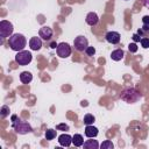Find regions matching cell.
Segmentation results:
<instances>
[{"label": "cell", "instance_id": "cell-2", "mask_svg": "<svg viewBox=\"0 0 149 149\" xmlns=\"http://www.w3.org/2000/svg\"><path fill=\"white\" fill-rule=\"evenodd\" d=\"M121 99L127 101V102H135L141 98V94L135 90V88H126L121 93Z\"/></svg>", "mask_w": 149, "mask_h": 149}, {"label": "cell", "instance_id": "cell-18", "mask_svg": "<svg viewBox=\"0 0 149 149\" xmlns=\"http://www.w3.org/2000/svg\"><path fill=\"white\" fill-rule=\"evenodd\" d=\"M83 121H84V123H85L86 126H87V125H93V122L95 121V118H94L92 114H85Z\"/></svg>", "mask_w": 149, "mask_h": 149}, {"label": "cell", "instance_id": "cell-16", "mask_svg": "<svg viewBox=\"0 0 149 149\" xmlns=\"http://www.w3.org/2000/svg\"><path fill=\"white\" fill-rule=\"evenodd\" d=\"M83 146L85 149H98L99 148V143L97 142V140H86Z\"/></svg>", "mask_w": 149, "mask_h": 149}, {"label": "cell", "instance_id": "cell-23", "mask_svg": "<svg viewBox=\"0 0 149 149\" xmlns=\"http://www.w3.org/2000/svg\"><path fill=\"white\" fill-rule=\"evenodd\" d=\"M85 52L87 54V56H93L95 54V49H94V47H87Z\"/></svg>", "mask_w": 149, "mask_h": 149}, {"label": "cell", "instance_id": "cell-7", "mask_svg": "<svg viewBox=\"0 0 149 149\" xmlns=\"http://www.w3.org/2000/svg\"><path fill=\"white\" fill-rule=\"evenodd\" d=\"M57 55L61 58H66L71 55V47L66 42H62L57 45Z\"/></svg>", "mask_w": 149, "mask_h": 149}, {"label": "cell", "instance_id": "cell-3", "mask_svg": "<svg viewBox=\"0 0 149 149\" xmlns=\"http://www.w3.org/2000/svg\"><path fill=\"white\" fill-rule=\"evenodd\" d=\"M33 59V55L30 51L28 50H21L17 51L16 56H15V62L19 65H28Z\"/></svg>", "mask_w": 149, "mask_h": 149}, {"label": "cell", "instance_id": "cell-15", "mask_svg": "<svg viewBox=\"0 0 149 149\" xmlns=\"http://www.w3.org/2000/svg\"><path fill=\"white\" fill-rule=\"evenodd\" d=\"M20 80L23 83V84H29L31 80H33V74L28 71H23L21 72L20 74Z\"/></svg>", "mask_w": 149, "mask_h": 149}, {"label": "cell", "instance_id": "cell-28", "mask_svg": "<svg viewBox=\"0 0 149 149\" xmlns=\"http://www.w3.org/2000/svg\"><path fill=\"white\" fill-rule=\"evenodd\" d=\"M141 29L143 30V33H148L149 31V24H143V27Z\"/></svg>", "mask_w": 149, "mask_h": 149}, {"label": "cell", "instance_id": "cell-25", "mask_svg": "<svg viewBox=\"0 0 149 149\" xmlns=\"http://www.w3.org/2000/svg\"><path fill=\"white\" fill-rule=\"evenodd\" d=\"M128 50H129V52H136L137 51V45L135 43H130L128 45Z\"/></svg>", "mask_w": 149, "mask_h": 149}, {"label": "cell", "instance_id": "cell-9", "mask_svg": "<svg viewBox=\"0 0 149 149\" xmlns=\"http://www.w3.org/2000/svg\"><path fill=\"white\" fill-rule=\"evenodd\" d=\"M38 35L41 38H43L44 41H49L51 37H52V29L48 26H44L42 28H40V31H38Z\"/></svg>", "mask_w": 149, "mask_h": 149}, {"label": "cell", "instance_id": "cell-19", "mask_svg": "<svg viewBox=\"0 0 149 149\" xmlns=\"http://www.w3.org/2000/svg\"><path fill=\"white\" fill-rule=\"evenodd\" d=\"M56 137V130H54V129H48L47 132H45V139L47 140H54Z\"/></svg>", "mask_w": 149, "mask_h": 149}, {"label": "cell", "instance_id": "cell-30", "mask_svg": "<svg viewBox=\"0 0 149 149\" xmlns=\"http://www.w3.org/2000/svg\"><path fill=\"white\" fill-rule=\"evenodd\" d=\"M10 119H12V121H13V123H14V122H16V121H17V115H15V114H14V115H12V118H10Z\"/></svg>", "mask_w": 149, "mask_h": 149}, {"label": "cell", "instance_id": "cell-1", "mask_svg": "<svg viewBox=\"0 0 149 149\" xmlns=\"http://www.w3.org/2000/svg\"><path fill=\"white\" fill-rule=\"evenodd\" d=\"M8 44H9V47H10L12 50H14V51H21V50L24 49V47L27 44V40H26L24 35L16 33V34H13L12 36H9Z\"/></svg>", "mask_w": 149, "mask_h": 149}, {"label": "cell", "instance_id": "cell-10", "mask_svg": "<svg viewBox=\"0 0 149 149\" xmlns=\"http://www.w3.org/2000/svg\"><path fill=\"white\" fill-rule=\"evenodd\" d=\"M29 47H30V49L34 50V51L40 50V49L42 48V41H41V38L37 37V36L31 37L30 41H29Z\"/></svg>", "mask_w": 149, "mask_h": 149}, {"label": "cell", "instance_id": "cell-6", "mask_svg": "<svg viewBox=\"0 0 149 149\" xmlns=\"http://www.w3.org/2000/svg\"><path fill=\"white\" fill-rule=\"evenodd\" d=\"M73 45H74V49H76L77 51L81 52V51H85L86 48L88 47V41H87V38H86L85 36H81V35H80V36H77V37L74 38Z\"/></svg>", "mask_w": 149, "mask_h": 149}, {"label": "cell", "instance_id": "cell-5", "mask_svg": "<svg viewBox=\"0 0 149 149\" xmlns=\"http://www.w3.org/2000/svg\"><path fill=\"white\" fill-rule=\"evenodd\" d=\"M13 30H14V27H13L12 22H9L7 20L0 21V36L2 38L12 36L13 35Z\"/></svg>", "mask_w": 149, "mask_h": 149}, {"label": "cell", "instance_id": "cell-21", "mask_svg": "<svg viewBox=\"0 0 149 149\" xmlns=\"http://www.w3.org/2000/svg\"><path fill=\"white\" fill-rule=\"evenodd\" d=\"M8 114H9V107L6 106V105L2 106V107H1V116H2V118H6Z\"/></svg>", "mask_w": 149, "mask_h": 149}, {"label": "cell", "instance_id": "cell-4", "mask_svg": "<svg viewBox=\"0 0 149 149\" xmlns=\"http://www.w3.org/2000/svg\"><path fill=\"white\" fill-rule=\"evenodd\" d=\"M13 128L17 134H21V135H24V134H28V133L33 132V128L28 122L20 121V120H17L16 122L13 123Z\"/></svg>", "mask_w": 149, "mask_h": 149}, {"label": "cell", "instance_id": "cell-17", "mask_svg": "<svg viewBox=\"0 0 149 149\" xmlns=\"http://www.w3.org/2000/svg\"><path fill=\"white\" fill-rule=\"evenodd\" d=\"M72 143L76 146V147H81L84 144V139L80 134H74L72 136Z\"/></svg>", "mask_w": 149, "mask_h": 149}, {"label": "cell", "instance_id": "cell-20", "mask_svg": "<svg viewBox=\"0 0 149 149\" xmlns=\"http://www.w3.org/2000/svg\"><path fill=\"white\" fill-rule=\"evenodd\" d=\"M113 147H114V144H113L112 141H109V140H106V141H104V142L100 144V148H101V149H113Z\"/></svg>", "mask_w": 149, "mask_h": 149}, {"label": "cell", "instance_id": "cell-14", "mask_svg": "<svg viewBox=\"0 0 149 149\" xmlns=\"http://www.w3.org/2000/svg\"><path fill=\"white\" fill-rule=\"evenodd\" d=\"M123 56H125V52H123L122 49H116V50L112 51V54H111V58L113 61H116V62L118 61H121L123 58Z\"/></svg>", "mask_w": 149, "mask_h": 149}, {"label": "cell", "instance_id": "cell-27", "mask_svg": "<svg viewBox=\"0 0 149 149\" xmlns=\"http://www.w3.org/2000/svg\"><path fill=\"white\" fill-rule=\"evenodd\" d=\"M142 22H143V24H149V16L148 15L143 16L142 17Z\"/></svg>", "mask_w": 149, "mask_h": 149}, {"label": "cell", "instance_id": "cell-12", "mask_svg": "<svg viewBox=\"0 0 149 149\" xmlns=\"http://www.w3.org/2000/svg\"><path fill=\"white\" fill-rule=\"evenodd\" d=\"M85 21H86V23H87L88 26H92V27H93V26H95V24L98 23L99 17H98L97 13H94V12H90V13L86 15Z\"/></svg>", "mask_w": 149, "mask_h": 149}, {"label": "cell", "instance_id": "cell-8", "mask_svg": "<svg viewBox=\"0 0 149 149\" xmlns=\"http://www.w3.org/2000/svg\"><path fill=\"white\" fill-rule=\"evenodd\" d=\"M105 38H106V41H107L108 43H111V44H118V43L120 42L121 36H120V34H119L118 31H108V33L105 35Z\"/></svg>", "mask_w": 149, "mask_h": 149}, {"label": "cell", "instance_id": "cell-22", "mask_svg": "<svg viewBox=\"0 0 149 149\" xmlns=\"http://www.w3.org/2000/svg\"><path fill=\"white\" fill-rule=\"evenodd\" d=\"M141 45H142V48H144V49H148L149 48V38L148 37H143V38H141Z\"/></svg>", "mask_w": 149, "mask_h": 149}, {"label": "cell", "instance_id": "cell-26", "mask_svg": "<svg viewBox=\"0 0 149 149\" xmlns=\"http://www.w3.org/2000/svg\"><path fill=\"white\" fill-rule=\"evenodd\" d=\"M140 37H141V36L136 33V34H134V35H133V37H132V38H133V41H134V42H140V41H141V38H140Z\"/></svg>", "mask_w": 149, "mask_h": 149}, {"label": "cell", "instance_id": "cell-13", "mask_svg": "<svg viewBox=\"0 0 149 149\" xmlns=\"http://www.w3.org/2000/svg\"><path fill=\"white\" fill-rule=\"evenodd\" d=\"M85 135L88 137V139H93L98 135V128L92 126V125H87L85 127Z\"/></svg>", "mask_w": 149, "mask_h": 149}, {"label": "cell", "instance_id": "cell-29", "mask_svg": "<svg viewBox=\"0 0 149 149\" xmlns=\"http://www.w3.org/2000/svg\"><path fill=\"white\" fill-rule=\"evenodd\" d=\"M57 45H58V44H57L56 42H51V44H50V48H51V49H55V48H57Z\"/></svg>", "mask_w": 149, "mask_h": 149}, {"label": "cell", "instance_id": "cell-11", "mask_svg": "<svg viewBox=\"0 0 149 149\" xmlns=\"http://www.w3.org/2000/svg\"><path fill=\"white\" fill-rule=\"evenodd\" d=\"M58 143L62 147H69L72 143V137L69 134H62L58 136Z\"/></svg>", "mask_w": 149, "mask_h": 149}, {"label": "cell", "instance_id": "cell-24", "mask_svg": "<svg viewBox=\"0 0 149 149\" xmlns=\"http://www.w3.org/2000/svg\"><path fill=\"white\" fill-rule=\"evenodd\" d=\"M56 129L57 130H69V126L66 123H59L56 126Z\"/></svg>", "mask_w": 149, "mask_h": 149}]
</instances>
